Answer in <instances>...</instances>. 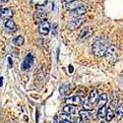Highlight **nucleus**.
Masks as SVG:
<instances>
[{
  "label": "nucleus",
  "mask_w": 123,
  "mask_h": 123,
  "mask_svg": "<svg viewBox=\"0 0 123 123\" xmlns=\"http://www.w3.org/2000/svg\"><path fill=\"white\" fill-rule=\"evenodd\" d=\"M47 0H31V5L36 7H42L46 5Z\"/></svg>",
  "instance_id": "18"
},
{
  "label": "nucleus",
  "mask_w": 123,
  "mask_h": 123,
  "mask_svg": "<svg viewBox=\"0 0 123 123\" xmlns=\"http://www.w3.org/2000/svg\"><path fill=\"white\" fill-rule=\"evenodd\" d=\"M8 1H9V0H0V2H2V3H6Z\"/></svg>",
  "instance_id": "26"
},
{
  "label": "nucleus",
  "mask_w": 123,
  "mask_h": 123,
  "mask_svg": "<svg viewBox=\"0 0 123 123\" xmlns=\"http://www.w3.org/2000/svg\"><path fill=\"white\" fill-rule=\"evenodd\" d=\"M108 39L105 37L98 38L92 45V50L96 57H102L105 54V51L108 48Z\"/></svg>",
  "instance_id": "1"
},
{
  "label": "nucleus",
  "mask_w": 123,
  "mask_h": 123,
  "mask_svg": "<svg viewBox=\"0 0 123 123\" xmlns=\"http://www.w3.org/2000/svg\"><path fill=\"white\" fill-rule=\"evenodd\" d=\"M55 123H57V121H56V118H55Z\"/></svg>",
  "instance_id": "28"
},
{
  "label": "nucleus",
  "mask_w": 123,
  "mask_h": 123,
  "mask_svg": "<svg viewBox=\"0 0 123 123\" xmlns=\"http://www.w3.org/2000/svg\"><path fill=\"white\" fill-rule=\"evenodd\" d=\"M84 22H85V19H83V18H76V19L72 20V21L68 24V29L71 30V31H75V30L79 29L82 26V24H84Z\"/></svg>",
  "instance_id": "3"
},
{
  "label": "nucleus",
  "mask_w": 123,
  "mask_h": 123,
  "mask_svg": "<svg viewBox=\"0 0 123 123\" xmlns=\"http://www.w3.org/2000/svg\"><path fill=\"white\" fill-rule=\"evenodd\" d=\"M2 81H3V78H0V86H2Z\"/></svg>",
  "instance_id": "27"
},
{
  "label": "nucleus",
  "mask_w": 123,
  "mask_h": 123,
  "mask_svg": "<svg viewBox=\"0 0 123 123\" xmlns=\"http://www.w3.org/2000/svg\"><path fill=\"white\" fill-rule=\"evenodd\" d=\"M71 91H72V85L71 84H64L60 87L59 89V92L60 94L62 96H67L68 94L71 93Z\"/></svg>",
  "instance_id": "12"
},
{
  "label": "nucleus",
  "mask_w": 123,
  "mask_h": 123,
  "mask_svg": "<svg viewBox=\"0 0 123 123\" xmlns=\"http://www.w3.org/2000/svg\"><path fill=\"white\" fill-rule=\"evenodd\" d=\"M24 42H25V39H24V37H23L22 36H18V37H16L13 39V43H14L15 45H17V46L23 45V44H24Z\"/></svg>",
  "instance_id": "19"
},
{
  "label": "nucleus",
  "mask_w": 123,
  "mask_h": 123,
  "mask_svg": "<svg viewBox=\"0 0 123 123\" xmlns=\"http://www.w3.org/2000/svg\"><path fill=\"white\" fill-rule=\"evenodd\" d=\"M63 111H64L65 114H68V115L69 114H74V113H76V112H77V108L74 105H65L63 107Z\"/></svg>",
  "instance_id": "14"
},
{
  "label": "nucleus",
  "mask_w": 123,
  "mask_h": 123,
  "mask_svg": "<svg viewBox=\"0 0 123 123\" xmlns=\"http://www.w3.org/2000/svg\"><path fill=\"white\" fill-rule=\"evenodd\" d=\"M4 27L5 29L8 31V32L10 33H14L17 31V26L15 24V22L13 21V20L9 19V20H6V21L4 22Z\"/></svg>",
  "instance_id": "9"
},
{
  "label": "nucleus",
  "mask_w": 123,
  "mask_h": 123,
  "mask_svg": "<svg viewBox=\"0 0 123 123\" xmlns=\"http://www.w3.org/2000/svg\"><path fill=\"white\" fill-rule=\"evenodd\" d=\"M13 17V12L8 8H4L0 6V19L9 20L10 18Z\"/></svg>",
  "instance_id": "7"
},
{
  "label": "nucleus",
  "mask_w": 123,
  "mask_h": 123,
  "mask_svg": "<svg viewBox=\"0 0 123 123\" xmlns=\"http://www.w3.org/2000/svg\"><path fill=\"white\" fill-rule=\"evenodd\" d=\"M119 54H120V51L115 45H109L105 51V56L110 62H115V61L119 59Z\"/></svg>",
  "instance_id": "2"
},
{
  "label": "nucleus",
  "mask_w": 123,
  "mask_h": 123,
  "mask_svg": "<svg viewBox=\"0 0 123 123\" xmlns=\"http://www.w3.org/2000/svg\"><path fill=\"white\" fill-rule=\"evenodd\" d=\"M114 115H115V113H114V111L112 110V108H111V107H107V113H106V117H105L106 121H107V122L111 121L112 118L114 117Z\"/></svg>",
  "instance_id": "20"
},
{
  "label": "nucleus",
  "mask_w": 123,
  "mask_h": 123,
  "mask_svg": "<svg viewBox=\"0 0 123 123\" xmlns=\"http://www.w3.org/2000/svg\"><path fill=\"white\" fill-rule=\"evenodd\" d=\"M101 123H105V122H101Z\"/></svg>",
  "instance_id": "29"
},
{
  "label": "nucleus",
  "mask_w": 123,
  "mask_h": 123,
  "mask_svg": "<svg viewBox=\"0 0 123 123\" xmlns=\"http://www.w3.org/2000/svg\"><path fill=\"white\" fill-rule=\"evenodd\" d=\"M98 90H93V91H92L91 92V93H90V97H89V102H90V104H92V105H93V104H95V102L98 99Z\"/></svg>",
  "instance_id": "13"
},
{
  "label": "nucleus",
  "mask_w": 123,
  "mask_h": 123,
  "mask_svg": "<svg viewBox=\"0 0 123 123\" xmlns=\"http://www.w3.org/2000/svg\"><path fill=\"white\" fill-rule=\"evenodd\" d=\"M83 98L80 96H74V97H70L68 98H66V104L74 105V106H78V105H83Z\"/></svg>",
  "instance_id": "5"
},
{
  "label": "nucleus",
  "mask_w": 123,
  "mask_h": 123,
  "mask_svg": "<svg viewBox=\"0 0 123 123\" xmlns=\"http://www.w3.org/2000/svg\"><path fill=\"white\" fill-rule=\"evenodd\" d=\"M49 31H50V24L48 21H43L42 23H39V26H38V32L40 35L43 36H46L49 34Z\"/></svg>",
  "instance_id": "6"
},
{
  "label": "nucleus",
  "mask_w": 123,
  "mask_h": 123,
  "mask_svg": "<svg viewBox=\"0 0 123 123\" xmlns=\"http://www.w3.org/2000/svg\"><path fill=\"white\" fill-rule=\"evenodd\" d=\"M92 33H93V29L90 28V27H86L82 32L80 33V36H79V39H86L87 37H89Z\"/></svg>",
  "instance_id": "11"
},
{
  "label": "nucleus",
  "mask_w": 123,
  "mask_h": 123,
  "mask_svg": "<svg viewBox=\"0 0 123 123\" xmlns=\"http://www.w3.org/2000/svg\"><path fill=\"white\" fill-rule=\"evenodd\" d=\"M106 113H107V107L106 105H104L101 107H98V118H105L106 117Z\"/></svg>",
  "instance_id": "17"
},
{
  "label": "nucleus",
  "mask_w": 123,
  "mask_h": 123,
  "mask_svg": "<svg viewBox=\"0 0 123 123\" xmlns=\"http://www.w3.org/2000/svg\"><path fill=\"white\" fill-rule=\"evenodd\" d=\"M69 71H70V73H72V72H73V67L71 66V65L69 66Z\"/></svg>",
  "instance_id": "24"
},
{
  "label": "nucleus",
  "mask_w": 123,
  "mask_h": 123,
  "mask_svg": "<svg viewBox=\"0 0 123 123\" xmlns=\"http://www.w3.org/2000/svg\"><path fill=\"white\" fill-rule=\"evenodd\" d=\"M87 13V9L85 6H79L75 9L72 10V12H71V14H72V16L74 17H80V16H83Z\"/></svg>",
  "instance_id": "10"
},
{
  "label": "nucleus",
  "mask_w": 123,
  "mask_h": 123,
  "mask_svg": "<svg viewBox=\"0 0 123 123\" xmlns=\"http://www.w3.org/2000/svg\"><path fill=\"white\" fill-rule=\"evenodd\" d=\"M45 17H46V14L44 12H42V11H37L35 18H36V23H42L43 21H45Z\"/></svg>",
  "instance_id": "16"
},
{
  "label": "nucleus",
  "mask_w": 123,
  "mask_h": 123,
  "mask_svg": "<svg viewBox=\"0 0 123 123\" xmlns=\"http://www.w3.org/2000/svg\"><path fill=\"white\" fill-rule=\"evenodd\" d=\"M33 64H34V55L31 54V53H29V54L26 56L24 62H23V64H22V70L27 71V70L31 69V68H32V66H33Z\"/></svg>",
  "instance_id": "4"
},
{
  "label": "nucleus",
  "mask_w": 123,
  "mask_h": 123,
  "mask_svg": "<svg viewBox=\"0 0 123 123\" xmlns=\"http://www.w3.org/2000/svg\"><path fill=\"white\" fill-rule=\"evenodd\" d=\"M80 117L83 121H89L91 119V117L93 116V110L91 109H82L80 112Z\"/></svg>",
  "instance_id": "8"
},
{
  "label": "nucleus",
  "mask_w": 123,
  "mask_h": 123,
  "mask_svg": "<svg viewBox=\"0 0 123 123\" xmlns=\"http://www.w3.org/2000/svg\"><path fill=\"white\" fill-rule=\"evenodd\" d=\"M59 123H72V122L69 121V120H64V119H62V120L59 121Z\"/></svg>",
  "instance_id": "22"
},
{
  "label": "nucleus",
  "mask_w": 123,
  "mask_h": 123,
  "mask_svg": "<svg viewBox=\"0 0 123 123\" xmlns=\"http://www.w3.org/2000/svg\"><path fill=\"white\" fill-rule=\"evenodd\" d=\"M115 115L117 117L118 120H120L122 117H123V106H117L116 110H115Z\"/></svg>",
  "instance_id": "21"
},
{
  "label": "nucleus",
  "mask_w": 123,
  "mask_h": 123,
  "mask_svg": "<svg viewBox=\"0 0 123 123\" xmlns=\"http://www.w3.org/2000/svg\"><path fill=\"white\" fill-rule=\"evenodd\" d=\"M62 1H64V2H66V3H71V2L75 1V0H62Z\"/></svg>",
  "instance_id": "23"
},
{
  "label": "nucleus",
  "mask_w": 123,
  "mask_h": 123,
  "mask_svg": "<svg viewBox=\"0 0 123 123\" xmlns=\"http://www.w3.org/2000/svg\"><path fill=\"white\" fill-rule=\"evenodd\" d=\"M108 100V97L106 94H102L98 97V107H101L106 105V102Z\"/></svg>",
  "instance_id": "15"
},
{
  "label": "nucleus",
  "mask_w": 123,
  "mask_h": 123,
  "mask_svg": "<svg viewBox=\"0 0 123 123\" xmlns=\"http://www.w3.org/2000/svg\"><path fill=\"white\" fill-rule=\"evenodd\" d=\"M9 66L12 67V61H11V58H9Z\"/></svg>",
  "instance_id": "25"
}]
</instances>
